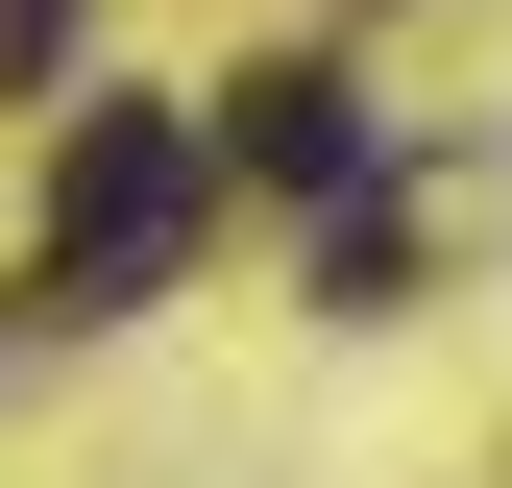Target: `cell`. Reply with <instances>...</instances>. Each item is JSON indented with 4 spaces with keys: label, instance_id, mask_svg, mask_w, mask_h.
Wrapping results in <instances>:
<instances>
[{
    "label": "cell",
    "instance_id": "3957f363",
    "mask_svg": "<svg viewBox=\"0 0 512 488\" xmlns=\"http://www.w3.org/2000/svg\"><path fill=\"white\" fill-rule=\"evenodd\" d=\"M49 49H74V0H0V98H49Z\"/></svg>",
    "mask_w": 512,
    "mask_h": 488
},
{
    "label": "cell",
    "instance_id": "7a4b0ae2",
    "mask_svg": "<svg viewBox=\"0 0 512 488\" xmlns=\"http://www.w3.org/2000/svg\"><path fill=\"white\" fill-rule=\"evenodd\" d=\"M220 171H269V196L366 220V98L317 74V49H269V74H220Z\"/></svg>",
    "mask_w": 512,
    "mask_h": 488
},
{
    "label": "cell",
    "instance_id": "6da1fadb",
    "mask_svg": "<svg viewBox=\"0 0 512 488\" xmlns=\"http://www.w3.org/2000/svg\"><path fill=\"white\" fill-rule=\"evenodd\" d=\"M196 196H220V147L171 98H98L74 147H49V220H25V318H147L171 269H196Z\"/></svg>",
    "mask_w": 512,
    "mask_h": 488
}]
</instances>
